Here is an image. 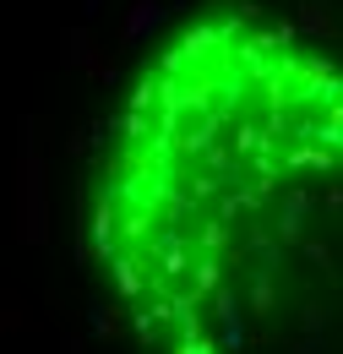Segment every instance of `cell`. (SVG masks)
<instances>
[{"label": "cell", "instance_id": "obj_1", "mask_svg": "<svg viewBox=\"0 0 343 354\" xmlns=\"http://www.w3.org/2000/svg\"><path fill=\"white\" fill-rule=\"evenodd\" d=\"M87 251L147 354H343V66L257 11L180 28L109 126Z\"/></svg>", "mask_w": 343, "mask_h": 354}]
</instances>
